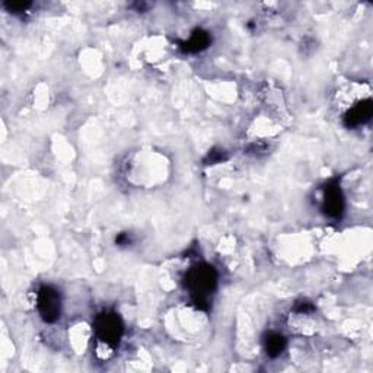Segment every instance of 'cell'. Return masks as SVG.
<instances>
[{"instance_id":"1","label":"cell","mask_w":373,"mask_h":373,"mask_svg":"<svg viewBox=\"0 0 373 373\" xmlns=\"http://www.w3.org/2000/svg\"><path fill=\"white\" fill-rule=\"evenodd\" d=\"M184 286L197 308H205L203 305L207 308L210 295L216 290L218 272L209 264H198L186 271Z\"/></svg>"},{"instance_id":"2","label":"cell","mask_w":373,"mask_h":373,"mask_svg":"<svg viewBox=\"0 0 373 373\" xmlns=\"http://www.w3.org/2000/svg\"><path fill=\"white\" fill-rule=\"evenodd\" d=\"M94 331L96 334L98 344L114 350V347L121 341L124 334V324L120 315L116 312L99 313L94 322Z\"/></svg>"},{"instance_id":"3","label":"cell","mask_w":373,"mask_h":373,"mask_svg":"<svg viewBox=\"0 0 373 373\" xmlns=\"http://www.w3.org/2000/svg\"><path fill=\"white\" fill-rule=\"evenodd\" d=\"M37 309L46 322H55L62 315V296L53 286H42L37 292Z\"/></svg>"},{"instance_id":"4","label":"cell","mask_w":373,"mask_h":373,"mask_svg":"<svg viewBox=\"0 0 373 373\" xmlns=\"http://www.w3.org/2000/svg\"><path fill=\"white\" fill-rule=\"evenodd\" d=\"M322 210L329 218H340L344 211V197L338 184L325 186L322 197Z\"/></svg>"},{"instance_id":"5","label":"cell","mask_w":373,"mask_h":373,"mask_svg":"<svg viewBox=\"0 0 373 373\" xmlns=\"http://www.w3.org/2000/svg\"><path fill=\"white\" fill-rule=\"evenodd\" d=\"M372 112H373V108H372L370 98L362 99V101H357L350 105V108L346 112V116H344V124H346L347 127L363 125L365 123L370 120Z\"/></svg>"},{"instance_id":"6","label":"cell","mask_w":373,"mask_h":373,"mask_svg":"<svg viewBox=\"0 0 373 373\" xmlns=\"http://www.w3.org/2000/svg\"><path fill=\"white\" fill-rule=\"evenodd\" d=\"M210 41H211V38H210V34L207 31L196 30L189 40L182 42L181 47L185 53H198V51L207 49L210 44Z\"/></svg>"},{"instance_id":"7","label":"cell","mask_w":373,"mask_h":373,"mask_svg":"<svg viewBox=\"0 0 373 373\" xmlns=\"http://www.w3.org/2000/svg\"><path fill=\"white\" fill-rule=\"evenodd\" d=\"M286 338L279 333H270L264 340V350L270 357H279L286 349Z\"/></svg>"},{"instance_id":"8","label":"cell","mask_w":373,"mask_h":373,"mask_svg":"<svg viewBox=\"0 0 373 373\" xmlns=\"http://www.w3.org/2000/svg\"><path fill=\"white\" fill-rule=\"evenodd\" d=\"M5 8L12 13H25L33 6L30 2H5Z\"/></svg>"},{"instance_id":"9","label":"cell","mask_w":373,"mask_h":373,"mask_svg":"<svg viewBox=\"0 0 373 373\" xmlns=\"http://www.w3.org/2000/svg\"><path fill=\"white\" fill-rule=\"evenodd\" d=\"M132 242V236L128 235V234H121L116 238V243L120 247H124V245H128V243Z\"/></svg>"}]
</instances>
